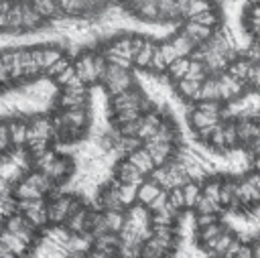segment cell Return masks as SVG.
Wrapping results in <instances>:
<instances>
[{
	"label": "cell",
	"mask_w": 260,
	"mask_h": 258,
	"mask_svg": "<svg viewBox=\"0 0 260 258\" xmlns=\"http://www.w3.org/2000/svg\"><path fill=\"white\" fill-rule=\"evenodd\" d=\"M32 4V8L51 24L53 20L61 18L63 12H61V0H28Z\"/></svg>",
	"instance_id": "6da1fadb"
}]
</instances>
